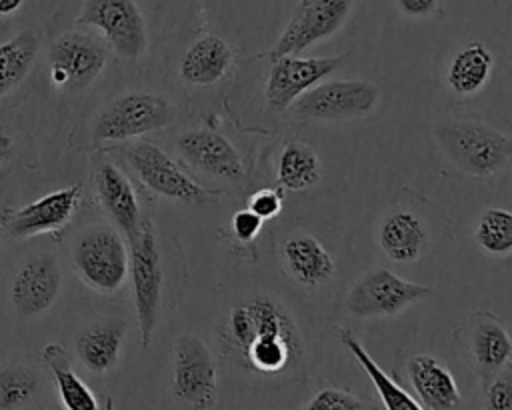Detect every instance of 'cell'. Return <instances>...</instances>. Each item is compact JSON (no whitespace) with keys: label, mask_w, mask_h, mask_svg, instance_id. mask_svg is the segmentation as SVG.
<instances>
[{"label":"cell","mask_w":512,"mask_h":410,"mask_svg":"<svg viewBox=\"0 0 512 410\" xmlns=\"http://www.w3.org/2000/svg\"><path fill=\"white\" fill-rule=\"evenodd\" d=\"M478 248L494 258L512 252V212L506 208H486L474 228Z\"/></svg>","instance_id":"29"},{"label":"cell","mask_w":512,"mask_h":410,"mask_svg":"<svg viewBox=\"0 0 512 410\" xmlns=\"http://www.w3.org/2000/svg\"><path fill=\"white\" fill-rule=\"evenodd\" d=\"M176 154L184 164L216 180L242 182L246 176L244 162L236 146L220 132L198 126L178 134Z\"/></svg>","instance_id":"15"},{"label":"cell","mask_w":512,"mask_h":410,"mask_svg":"<svg viewBox=\"0 0 512 410\" xmlns=\"http://www.w3.org/2000/svg\"><path fill=\"white\" fill-rule=\"evenodd\" d=\"M62 290V270L56 256L44 252L30 256L16 272L10 296L16 314L36 318L52 308Z\"/></svg>","instance_id":"17"},{"label":"cell","mask_w":512,"mask_h":410,"mask_svg":"<svg viewBox=\"0 0 512 410\" xmlns=\"http://www.w3.org/2000/svg\"><path fill=\"white\" fill-rule=\"evenodd\" d=\"M128 244V274L134 290V308L140 330V344L146 348L150 344L152 332L158 322L162 304V256L158 234L150 218L142 216L140 226L134 236L126 240Z\"/></svg>","instance_id":"5"},{"label":"cell","mask_w":512,"mask_h":410,"mask_svg":"<svg viewBox=\"0 0 512 410\" xmlns=\"http://www.w3.org/2000/svg\"><path fill=\"white\" fill-rule=\"evenodd\" d=\"M340 344L352 354V358L362 366L366 376L372 380L382 404L388 410H420L414 396H410L402 386H398L368 354V350L360 344V340L346 328L338 330Z\"/></svg>","instance_id":"27"},{"label":"cell","mask_w":512,"mask_h":410,"mask_svg":"<svg viewBox=\"0 0 512 410\" xmlns=\"http://www.w3.org/2000/svg\"><path fill=\"white\" fill-rule=\"evenodd\" d=\"M224 342L244 368L282 376L300 364L304 342L286 306L272 296H252L232 306Z\"/></svg>","instance_id":"1"},{"label":"cell","mask_w":512,"mask_h":410,"mask_svg":"<svg viewBox=\"0 0 512 410\" xmlns=\"http://www.w3.org/2000/svg\"><path fill=\"white\" fill-rule=\"evenodd\" d=\"M306 410H364L368 408L358 396L344 388L326 386L314 392V396L304 404Z\"/></svg>","instance_id":"31"},{"label":"cell","mask_w":512,"mask_h":410,"mask_svg":"<svg viewBox=\"0 0 512 410\" xmlns=\"http://www.w3.org/2000/svg\"><path fill=\"white\" fill-rule=\"evenodd\" d=\"M246 208H250L262 220L276 218L280 214V210H282V194L278 190H274V188L256 190L254 194H250Z\"/></svg>","instance_id":"33"},{"label":"cell","mask_w":512,"mask_h":410,"mask_svg":"<svg viewBox=\"0 0 512 410\" xmlns=\"http://www.w3.org/2000/svg\"><path fill=\"white\" fill-rule=\"evenodd\" d=\"M396 8L410 18H432L442 12L444 0H394Z\"/></svg>","instance_id":"35"},{"label":"cell","mask_w":512,"mask_h":410,"mask_svg":"<svg viewBox=\"0 0 512 410\" xmlns=\"http://www.w3.org/2000/svg\"><path fill=\"white\" fill-rule=\"evenodd\" d=\"M76 24L96 28L124 60H138L148 50V28L136 0H84Z\"/></svg>","instance_id":"10"},{"label":"cell","mask_w":512,"mask_h":410,"mask_svg":"<svg viewBox=\"0 0 512 410\" xmlns=\"http://www.w3.org/2000/svg\"><path fill=\"white\" fill-rule=\"evenodd\" d=\"M38 390V376L34 370L8 364L0 366V410H14L26 406Z\"/></svg>","instance_id":"30"},{"label":"cell","mask_w":512,"mask_h":410,"mask_svg":"<svg viewBox=\"0 0 512 410\" xmlns=\"http://www.w3.org/2000/svg\"><path fill=\"white\" fill-rule=\"evenodd\" d=\"M406 376L420 410H450L462 396L452 372L430 354H416L406 362Z\"/></svg>","instance_id":"20"},{"label":"cell","mask_w":512,"mask_h":410,"mask_svg":"<svg viewBox=\"0 0 512 410\" xmlns=\"http://www.w3.org/2000/svg\"><path fill=\"white\" fill-rule=\"evenodd\" d=\"M40 40L36 32L26 30L0 44V98L18 86L34 66Z\"/></svg>","instance_id":"28"},{"label":"cell","mask_w":512,"mask_h":410,"mask_svg":"<svg viewBox=\"0 0 512 410\" xmlns=\"http://www.w3.org/2000/svg\"><path fill=\"white\" fill-rule=\"evenodd\" d=\"M232 58L234 52L226 40L216 34H204L180 56L178 74L190 86H212L224 78Z\"/></svg>","instance_id":"23"},{"label":"cell","mask_w":512,"mask_h":410,"mask_svg":"<svg viewBox=\"0 0 512 410\" xmlns=\"http://www.w3.org/2000/svg\"><path fill=\"white\" fill-rule=\"evenodd\" d=\"M494 68V56L482 42H472L460 48L448 62L446 82L452 92L472 96L480 92Z\"/></svg>","instance_id":"24"},{"label":"cell","mask_w":512,"mask_h":410,"mask_svg":"<svg viewBox=\"0 0 512 410\" xmlns=\"http://www.w3.org/2000/svg\"><path fill=\"white\" fill-rule=\"evenodd\" d=\"M434 294L432 286L418 284L394 274L388 268H374L362 274L346 292V310L362 320L396 316L404 308Z\"/></svg>","instance_id":"8"},{"label":"cell","mask_w":512,"mask_h":410,"mask_svg":"<svg viewBox=\"0 0 512 410\" xmlns=\"http://www.w3.org/2000/svg\"><path fill=\"white\" fill-rule=\"evenodd\" d=\"M50 82L66 92L86 90L108 62V44L88 32L70 30L60 34L46 54Z\"/></svg>","instance_id":"9"},{"label":"cell","mask_w":512,"mask_h":410,"mask_svg":"<svg viewBox=\"0 0 512 410\" xmlns=\"http://www.w3.org/2000/svg\"><path fill=\"white\" fill-rule=\"evenodd\" d=\"M70 262L76 276L98 294L118 292L128 278L126 238L108 224H92L80 230L70 246Z\"/></svg>","instance_id":"3"},{"label":"cell","mask_w":512,"mask_h":410,"mask_svg":"<svg viewBox=\"0 0 512 410\" xmlns=\"http://www.w3.org/2000/svg\"><path fill=\"white\" fill-rule=\"evenodd\" d=\"M26 0H0V16H10L22 8Z\"/></svg>","instance_id":"37"},{"label":"cell","mask_w":512,"mask_h":410,"mask_svg":"<svg viewBox=\"0 0 512 410\" xmlns=\"http://www.w3.org/2000/svg\"><path fill=\"white\" fill-rule=\"evenodd\" d=\"M356 0H300L286 28L270 48V60L300 54L332 38L350 18Z\"/></svg>","instance_id":"12"},{"label":"cell","mask_w":512,"mask_h":410,"mask_svg":"<svg viewBox=\"0 0 512 410\" xmlns=\"http://www.w3.org/2000/svg\"><path fill=\"white\" fill-rule=\"evenodd\" d=\"M122 154L138 180L154 194L184 204H206L220 192L198 184L180 164L160 146L148 140H136L122 146Z\"/></svg>","instance_id":"6"},{"label":"cell","mask_w":512,"mask_h":410,"mask_svg":"<svg viewBox=\"0 0 512 410\" xmlns=\"http://www.w3.org/2000/svg\"><path fill=\"white\" fill-rule=\"evenodd\" d=\"M464 354L474 366L482 386L510 364L512 340L506 324L490 310L472 312L462 328Z\"/></svg>","instance_id":"16"},{"label":"cell","mask_w":512,"mask_h":410,"mask_svg":"<svg viewBox=\"0 0 512 410\" xmlns=\"http://www.w3.org/2000/svg\"><path fill=\"white\" fill-rule=\"evenodd\" d=\"M42 360L54 376L58 396H60V402L64 408H68V410H96L98 408V398L74 372V368L70 364V352L64 346H60L56 342L46 344L42 350Z\"/></svg>","instance_id":"25"},{"label":"cell","mask_w":512,"mask_h":410,"mask_svg":"<svg viewBox=\"0 0 512 410\" xmlns=\"http://www.w3.org/2000/svg\"><path fill=\"white\" fill-rule=\"evenodd\" d=\"M322 178V162L314 148L304 142H288L276 160V184L300 192L316 186Z\"/></svg>","instance_id":"26"},{"label":"cell","mask_w":512,"mask_h":410,"mask_svg":"<svg viewBox=\"0 0 512 410\" xmlns=\"http://www.w3.org/2000/svg\"><path fill=\"white\" fill-rule=\"evenodd\" d=\"M348 52L338 56H280L272 60V66L268 70L266 82H264V96L266 102L274 110H286L292 106V102L304 94L308 88L318 84L320 80L328 78L332 72H336L346 60Z\"/></svg>","instance_id":"14"},{"label":"cell","mask_w":512,"mask_h":410,"mask_svg":"<svg viewBox=\"0 0 512 410\" xmlns=\"http://www.w3.org/2000/svg\"><path fill=\"white\" fill-rule=\"evenodd\" d=\"M176 106L160 92L128 90L112 98L92 122L94 142H124L170 126Z\"/></svg>","instance_id":"4"},{"label":"cell","mask_w":512,"mask_h":410,"mask_svg":"<svg viewBox=\"0 0 512 410\" xmlns=\"http://www.w3.org/2000/svg\"><path fill=\"white\" fill-rule=\"evenodd\" d=\"M432 134L446 160L468 176L488 178L510 164V136L480 118H444L432 126Z\"/></svg>","instance_id":"2"},{"label":"cell","mask_w":512,"mask_h":410,"mask_svg":"<svg viewBox=\"0 0 512 410\" xmlns=\"http://www.w3.org/2000/svg\"><path fill=\"white\" fill-rule=\"evenodd\" d=\"M172 390L190 408L218 404V370L208 344L194 334H180L172 346Z\"/></svg>","instance_id":"11"},{"label":"cell","mask_w":512,"mask_h":410,"mask_svg":"<svg viewBox=\"0 0 512 410\" xmlns=\"http://www.w3.org/2000/svg\"><path fill=\"white\" fill-rule=\"evenodd\" d=\"M380 88L368 80H320L292 102V114L304 122H344L370 114Z\"/></svg>","instance_id":"7"},{"label":"cell","mask_w":512,"mask_h":410,"mask_svg":"<svg viewBox=\"0 0 512 410\" xmlns=\"http://www.w3.org/2000/svg\"><path fill=\"white\" fill-rule=\"evenodd\" d=\"M376 242L390 262L412 264L426 252L430 234L420 214L410 208H394L380 220Z\"/></svg>","instance_id":"19"},{"label":"cell","mask_w":512,"mask_h":410,"mask_svg":"<svg viewBox=\"0 0 512 410\" xmlns=\"http://www.w3.org/2000/svg\"><path fill=\"white\" fill-rule=\"evenodd\" d=\"M262 222L264 220L260 216H256L250 208H244V210L234 212V216L230 220V228L238 242H252L260 234Z\"/></svg>","instance_id":"34"},{"label":"cell","mask_w":512,"mask_h":410,"mask_svg":"<svg viewBox=\"0 0 512 410\" xmlns=\"http://www.w3.org/2000/svg\"><path fill=\"white\" fill-rule=\"evenodd\" d=\"M82 198V184H70L66 188L52 190L24 206L4 208L0 212V230L16 240L56 232L64 228Z\"/></svg>","instance_id":"13"},{"label":"cell","mask_w":512,"mask_h":410,"mask_svg":"<svg viewBox=\"0 0 512 410\" xmlns=\"http://www.w3.org/2000/svg\"><path fill=\"white\" fill-rule=\"evenodd\" d=\"M490 2H494V4H502V2H506V0H490Z\"/></svg>","instance_id":"38"},{"label":"cell","mask_w":512,"mask_h":410,"mask_svg":"<svg viewBox=\"0 0 512 410\" xmlns=\"http://www.w3.org/2000/svg\"><path fill=\"white\" fill-rule=\"evenodd\" d=\"M484 402L490 410H512V370L504 366L484 384Z\"/></svg>","instance_id":"32"},{"label":"cell","mask_w":512,"mask_h":410,"mask_svg":"<svg viewBox=\"0 0 512 410\" xmlns=\"http://www.w3.org/2000/svg\"><path fill=\"white\" fill-rule=\"evenodd\" d=\"M126 322L120 318H104L84 326L74 340L76 356L92 374L110 372L120 358Z\"/></svg>","instance_id":"22"},{"label":"cell","mask_w":512,"mask_h":410,"mask_svg":"<svg viewBox=\"0 0 512 410\" xmlns=\"http://www.w3.org/2000/svg\"><path fill=\"white\" fill-rule=\"evenodd\" d=\"M286 274L302 288H318L334 274V260L318 238L308 232L290 234L280 250Z\"/></svg>","instance_id":"21"},{"label":"cell","mask_w":512,"mask_h":410,"mask_svg":"<svg viewBox=\"0 0 512 410\" xmlns=\"http://www.w3.org/2000/svg\"><path fill=\"white\" fill-rule=\"evenodd\" d=\"M94 194L102 212L114 222V228L128 240L136 234L142 208L130 178L110 160H98L92 174Z\"/></svg>","instance_id":"18"},{"label":"cell","mask_w":512,"mask_h":410,"mask_svg":"<svg viewBox=\"0 0 512 410\" xmlns=\"http://www.w3.org/2000/svg\"><path fill=\"white\" fill-rule=\"evenodd\" d=\"M12 148H14L12 136L6 134L4 130H0V166H2L4 162H8V158L12 156Z\"/></svg>","instance_id":"36"}]
</instances>
